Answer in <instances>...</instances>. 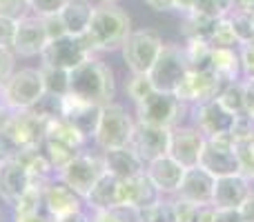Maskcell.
<instances>
[{"label": "cell", "instance_id": "54", "mask_svg": "<svg viewBox=\"0 0 254 222\" xmlns=\"http://www.w3.org/2000/svg\"><path fill=\"white\" fill-rule=\"evenodd\" d=\"M239 211H241V216H243V222H254V191L246 198V202L239 207Z\"/></svg>", "mask_w": 254, "mask_h": 222}, {"label": "cell", "instance_id": "47", "mask_svg": "<svg viewBox=\"0 0 254 222\" xmlns=\"http://www.w3.org/2000/svg\"><path fill=\"white\" fill-rule=\"evenodd\" d=\"M198 207H201V205H194V202H188V200H181V198H176V200H174L176 222H196V218H198Z\"/></svg>", "mask_w": 254, "mask_h": 222}, {"label": "cell", "instance_id": "36", "mask_svg": "<svg viewBox=\"0 0 254 222\" xmlns=\"http://www.w3.org/2000/svg\"><path fill=\"white\" fill-rule=\"evenodd\" d=\"M183 51H185V58H188L190 69H210L212 47L207 43H203V40H188Z\"/></svg>", "mask_w": 254, "mask_h": 222}, {"label": "cell", "instance_id": "45", "mask_svg": "<svg viewBox=\"0 0 254 222\" xmlns=\"http://www.w3.org/2000/svg\"><path fill=\"white\" fill-rule=\"evenodd\" d=\"M16 27H18V20L7 18V16H0V49H11L13 51Z\"/></svg>", "mask_w": 254, "mask_h": 222}, {"label": "cell", "instance_id": "2", "mask_svg": "<svg viewBox=\"0 0 254 222\" xmlns=\"http://www.w3.org/2000/svg\"><path fill=\"white\" fill-rule=\"evenodd\" d=\"M129 34L131 20L116 2H101L98 7H94L92 20H89V27L85 31L94 51L121 49Z\"/></svg>", "mask_w": 254, "mask_h": 222}, {"label": "cell", "instance_id": "61", "mask_svg": "<svg viewBox=\"0 0 254 222\" xmlns=\"http://www.w3.org/2000/svg\"><path fill=\"white\" fill-rule=\"evenodd\" d=\"M98 2H119V0H98Z\"/></svg>", "mask_w": 254, "mask_h": 222}, {"label": "cell", "instance_id": "10", "mask_svg": "<svg viewBox=\"0 0 254 222\" xmlns=\"http://www.w3.org/2000/svg\"><path fill=\"white\" fill-rule=\"evenodd\" d=\"M4 98H7L9 109H31L36 102L43 98L45 85L40 69H20L13 71L9 80L2 85Z\"/></svg>", "mask_w": 254, "mask_h": 222}, {"label": "cell", "instance_id": "37", "mask_svg": "<svg viewBox=\"0 0 254 222\" xmlns=\"http://www.w3.org/2000/svg\"><path fill=\"white\" fill-rule=\"evenodd\" d=\"M234 9V0H194L192 11L207 18H228Z\"/></svg>", "mask_w": 254, "mask_h": 222}, {"label": "cell", "instance_id": "57", "mask_svg": "<svg viewBox=\"0 0 254 222\" xmlns=\"http://www.w3.org/2000/svg\"><path fill=\"white\" fill-rule=\"evenodd\" d=\"M154 11H172V0H145Z\"/></svg>", "mask_w": 254, "mask_h": 222}, {"label": "cell", "instance_id": "16", "mask_svg": "<svg viewBox=\"0 0 254 222\" xmlns=\"http://www.w3.org/2000/svg\"><path fill=\"white\" fill-rule=\"evenodd\" d=\"M31 184H38V182H34L29 169L18 158L0 162V198L7 205H11V207L16 205L20 200V196Z\"/></svg>", "mask_w": 254, "mask_h": 222}, {"label": "cell", "instance_id": "8", "mask_svg": "<svg viewBox=\"0 0 254 222\" xmlns=\"http://www.w3.org/2000/svg\"><path fill=\"white\" fill-rule=\"evenodd\" d=\"M198 167L210 171L214 178L230 176V174H241V165H239V156H237V144H234L232 135L225 133V135L205 138L201 158H198Z\"/></svg>", "mask_w": 254, "mask_h": 222}, {"label": "cell", "instance_id": "24", "mask_svg": "<svg viewBox=\"0 0 254 222\" xmlns=\"http://www.w3.org/2000/svg\"><path fill=\"white\" fill-rule=\"evenodd\" d=\"M89 209H112V207L123 205V180L112 174H105L85 196Z\"/></svg>", "mask_w": 254, "mask_h": 222}, {"label": "cell", "instance_id": "19", "mask_svg": "<svg viewBox=\"0 0 254 222\" xmlns=\"http://www.w3.org/2000/svg\"><path fill=\"white\" fill-rule=\"evenodd\" d=\"M214 182L216 178L205 171L203 167H190L185 169V176L181 180V187L176 189L174 196L181 200L194 202V205H212V196H214Z\"/></svg>", "mask_w": 254, "mask_h": 222}, {"label": "cell", "instance_id": "21", "mask_svg": "<svg viewBox=\"0 0 254 222\" xmlns=\"http://www.w3.org/2000/svg\"><path fill=\"white\" fill-rule=\"evenodd\" d=\"M63 118H67L85 138H89V135L94 138L98 118H101V107L89 100H83L74 93H67V96H63Z\"/></svg>", "mask_w": 254, "mask_h": 222}, {"label": "cell", "instance_id": "20", "mask_svg": "<svg viewBox=\"0 0 254 222\" xmlns=\"http://www.w3.org/2000/svg\"><path fill=\"white\" fill-rule=\"evenodd\" d=\"M250 182L252 180L246 178L243 174H230L216 178L212 205L216 209H239L246 202V198L252 193Z\"/></svg>", "mask_w": 254, "mask_h": 222}, {"label": "cell", "instance_id": "1", "mask_svg": "<svg viewBox=\"0 0 254 222\" xmlns=\"http://www.w3.org/2000/svg\"><path fill=\"white\" fill-rule=\"evenodd\" d=\"M69 93L98 107L110 105L116 96L114 71L103 60H96L94 56L87 58L69 71Z\"/></svg>", "mask_w": 254, "mask_h": 222}, {"label": "cell", "instance_id": "52", "mask_svg": "<svg viewBox=\"0 0 254 222\" xmlns=\"http://www.w3.org/2000/svg\"><path fill=\"white\" fill-rule=\"evenodd\" d=\"M243 100H246V113L254 120V78L243 80Z\"/></svg>", "mask_w": 254, "mask_h": 222}, {"label": "cell", "instance_id": "11", "mask_svg": "<svg viewBox=\"0 0 254 222\" xmlns=\"http://www.w3.org/2000/svg\"><path fill=\"white\" fill-rule=\"evenodd\" d=\"M47 118L38 116L34 109H16L9 111L4 116L2 127L13 135L22 149H34L45 144V135H47Z\"/></svg>", "mask_w": 254, "mask_h": 222}, {"label": "cell", "instance_id": "22", "mask_svg": "<svg viewBox=\"0 0 254 222\" xmlns=\"http://www.w3.org/2000/svg\"><path fill=\"white\" fill-rule=\"evenodd\" d=\"M43 198H45V207H47V211L54 216V218L71 214V211H80V207H83V198H80L71 187H67L61 178L58 180L54 178L45 184Z\"/></svg>", "mask_w": 254, "mask_h": 222}, {"label": "cell", "instance_id": "3", "mask_svg": "<svg viewBox=\"0 0 254 222\" xmlns=\"http://www.w3.org/2000/svg\"><path fill=\"white\" fill-rule=\"evenodd\" d=\"M185 113H188V105L185 102H181L174 93L156 91V89L145 100H140L136 105L138 122L154 125V127H165V129L179 127L181 120L185 118Z\"/></svg>", "mask_w": 254, "mask_h": 222}, {"label": "cell", "instance_id": "49", "mask_svg": "<svg viewBox=\"0 0 254 222\" xmlns=\"http://www.w3.org/2000/svg\"><path fill=\"white\" fill-rule=\"evenodd\" d=\"M13 62H16V53L11 49H0V85L9 80L13 74Z\"/></svg>", "mask_w": 254, "mask_h": 222}, {"label": "cell", "instance_id": "4", "mask_svg": "<svg viewBox=\"0 0 254 222\" xmlns=\"http://www.w3.org/2000/svg\"><path fill=\"white\" fill-rule=\"evenodd\" d=\"M92 56H94V47L87 36L65 34L61 38L49 40L47 47L40 53V60H43L45 67H58V69L71 71L74 67H78L80 62H85Z\"/></svg>", "mask_w": 254, "mask_h": 222}, {"label": "cell", "instance_id": "30", "mask_svg": "<svg viewBox=\"0 0 254 222\" xmlns=\"http://www.w3.org/2000/svg\"><path fill=\"white\" fill-rule=\"evenodd\" d=\"M214 25H216V18H207L196 11H190L185 13L183 36L188 40H203V43H207L212 31H214Z\"/></svg>", "mask_w": 254, "mask_h": 222}, {"label": "cell", "instance_id": "25", "mask_svg": "<svg viewBox=\"0 0 254 222\" xmlns=\"http://www.w3.org/2000/svg\"><path fill=\"white\" fill-rule=\"evenodd\" d=\"M161 193L156 191V187L152 184V180L147 178V174L134 176V178L123 180V205L131 207H147L154 200H158Z\"/></svg>", "mask_w": 254, "mask_h": 222}, {"label": "cell", "instance_id": "50", "mask_svg": "<svg viewBox=\"0 0 254 222\" xmlns=\"http://www.w3.org/2000/svg\"><path fill=\"white\" fill-rule=\"evenodd\" d=\"M16 222H56V218L47 211V207H40L27 214H16Z\"/></svg>", "mask_w": 254, "mask_h": 222}, {"label": "cell", "instance_id": "9", "mask_svg": "<svg viewBox=\"0 0 254 222\" xmlns=\"http://www.w3.org/2000/svg\"><path fill=\"white\" fill-rule=\"evenodd\" d=\"M188 58H185L183 47H174V44H165L161 51V56L156 58V62L149 69V80H152L156 91L174 93L176 87L181 85V80L188 74Z\"/></svg>", "mask_w": 254, "mask_h": 222}, {"label": "cell", "instance_id": "43", "mask_svg": "<svg viewBox=\"0 0 254 222\" xmlns=\"http://www.w3.org/2000/svg\"><path fill=\"white\" fill-rule=\"evenodd\" d=\"M2 122H4V118H0V162H2V160H11V158H18V153L22 151V147L16 142V140H13V135L4 129Z\"/></svg>", "mask_w": 254, "mask_h": 222}, {"label": "cell", "instance_id": "42", "mask_svg": "<svg viewBox=\"0 0 254 222\" xmlns=\"http://www.w3.org/2000/svg\"><path fill=\"white\" fill-rule=\"evenodd\" d=\"M230 135H232L234 142L254 138V120L248 116L246 111L239 113V116L234 118V125H232V129H230Z\"/></svg>", "mask_w": 254, "mask_h": 222}, {"label": "cell", "instance_id": "32", "mask_svg": "<svg viewBox=\"0 0 254 222\" xmlns=\"http://www.w3.org/2000/svg\"><path fill=\"white\" fill-rule=\"evenodd\" d=\"M140 222H176L174 216V200H154L152 205L140 207Z\"/></svg>", "mask_w": 254, "mask_h": 222}, {"label": "cell", "instance_id": "33", "mask_svg": "<svg viewBox=\"0 0 254 222\" xmlns=\"http://www.w3.org/2000/svg\"><path fill=\"white\" fill-rule=\"evenodd\" d=\"M230 25H232L234 34L239 38V44L252 43L254 40V11H246V9H232L228 16Z\"/></svg>", "mask_w": 254, "mask_h": 222}, {"label": "cell", "instance_id": "23", "mask_svg": "<svg viewBox=\"0 0 254 222\" xmlns=\"http://www.w3.org/2000/svg\"><path fill=\"white\" fill-rule=\"evenodd\" d=\"M103 160H105L107 174L116 176L121 180L134 178V176L145 174V162L134 149L127 147H114V149H103Z\"/></svg>", "mask_w": 254, "mask_h": 222}, {"label": "cell", "instance_id": "35", "mask_svg": "<svg viewBox=\"0 0 254 222\" xmlns=\"http://www.w3.org/2000/svg\"><path fill=\"white\" fill-rule=\"evenodd\" d=\"M92 222H140V211H138V207H131V205L98 209V211H94Z\"/></svg>", "mask_w": 254, "mask_h": 222}, {"label": "cell", "instance_id": "5", "mask_svg": "<svg viewBox=\"0 0 254 222\" xmlns=\"http://www.w3.org/2000/svg\"><path fill=\"white\" fill-rule=\"evenodd\" d=\"M136 122L121 105H110L101 107V118H98V127L94 140L101 149H114V147H127L134 133Z\"/></svg>", "mask_w": 254, "mask_h": 222}, {"label": "cell", "instance_id": "28", "mask_svg": "<svg viewBox=\"0 0 254 222\" xmlns=\"http://www.w3.org/2000/svg\"><path fill=\"white\" fill-rule=\"evenodd\" d=\"M18 160L29 169L34 182H38V184H47L49 180H54V176H56V169H54V165L49 162L47 153H40V147L22 149V151L18 153Z\"/></svg>", "mask_w": 254, "mask_h": 222}, {"label": "cell", "instance_id": "26", "mask_svg": "<svg viewBox=\"0 0 254 222\" xmlns=\"http://www.w3.org/2000/svg\"><path fill=\"white\" fill-rule=\"evenodd\" d=\"M94 7L89 0H69L65 7L61 9V20L65 25V31L71 36H83L92 20Z\"/></svg>", "mask_w": 254, "mask_h": 222}, {"label": "cell", "instance_id": "34", "mask_svg": "<svg viewBox=\"0 0 254 222\" xmlns=\"http://www.w3.org/2000/svg\"><path fill=\"white\" fill-rule=\"evenodd\" d=\"M216 100L225 107L230 113L239 116L246 111V100H243V83L234 80V83H225V87L221 89V93L216 96Z\"/></svg>", "mask_w": 254, "mask_h": 222}, {"label": "cell", "instance_id": "6", "mask_svg": "<svg viewBox=\"0 0 254 222\" xmlns=\"http://www.w3.org/2000/svg\"><path fill=\"white\" fill-rule=\"evenodd\" d=\"M163 40L156 31L152 29H138L131 31L123 43L121 51H123L125 65L129 67L131 74H149L152 65L163 51Z\"/></svg>", "mask_w": 254, "mask_h": 222}, {"label": "cell", "instance_id": "48", "mask_svg": "<svg viewBox=\"0 0 254 222\" xmlns=\"http://www.w3.org/2000/svg\"><path fill=\"white\" fill-rule=\"evenodd\" d=\"M239 58H241V74L246 78H254V40L241 44Z\"/></svg>", "mask_w": 254, "mask_h": 222}, {"label": "cell", "instance_id": "53", "mask_svg": "<svg viewBox=\"0 0 254 222\" xmlns=\"http://www.w3.org/2000/svg\"><path fill=\"white\" fill-rule=\"evenodd\" d=\"M214 222H243V216L239 209H216Z\"/></svg>", "mask_w": 254, "mask_h": 222}, {"label": "cell", "instance_id": "12", "mask_svg": "<svg viewBox=\"0 0 254 222\" xmlns=\"http://www.w3.org/2000/svg\"><path fill=\"white\" fill-rule=\"evenodd\" d=\"M225 83L212 69H188L174 96L185 105H201L221 93Z\"/></svg>", "mask_w": 254, "mask_h": 222}, {"label": "cell", "instance_id": "40", "mask_svg": "<svg viewBox=\"0 0 254 222\" xmlns=\"http://www.w3.org/2000/svg\"><path fill=\"white\" fill-rule=\"evenodd\" d=\"M152 91H154V85L147 74H131V78L127 80V96H129L136 105H138L140 100H145Z\"/></svg>", "mask_w": 254, "mask_h": 222}, {"label": "cell", "instance_id": "62", "mask_svg": "<svg viewBox=\"0 0 254 222\" xmlns=\"http://www.w3.org/2000/svg\"><path fill=\"white\" fill-rule=\"evenodd\" d=\"M0 222H2V214H0Z\"/></svg>", "mask_w": 254, "mask_h": 222}, {"label": "cell", "instance_id": "60", "mask_svg": "<svg viewBox=\"0 0 254 222\" xmlns=\"http://www.w3.org/2000/svg\"><path fill=\"white\" fill-rule=\"evenodd\" d=\"M234 9H246V11H254V0H234Z\"/></svg>", "mask_w": 254, "mask_h": 222}, {"label": "cell", "instance_id": "58", "mask_svg": "<svg viewBox=\"0 0 254 222\" xmlns=\"http://www.w3.org/2000/svg\"><path fill=\"white\" fill-rule=\"evenodd\" d=\"M192 7H194V0H172V9H176V11L190 13Z\"/></svg>", "mask_w": 254, "mask_h": 222}, {"label": "cell", "instance_id": "14", "mask_svg": "<svg viewBox=\"0 0 254 222\" xmlns=\"http://www.w3.org/2000/svg\"><path fill=\"white\" fill-rule=\"evenodd\" d=\"M203 144H205V135L196 129V127H174L170 131V153L176 162L190 169V167L198 165V158H201Z\"/></svg>", "mask_w": 254, "mask_h": 222}, {"label": "cell", "instance_id": "59", "mask_svg": "<svg viewBox=\"0 0 254 222\" xmlns=\"http://www.w3.org/2000/svg\"><path fill=\"white\" fill-rule=\"evenodd\" d=\"M7 111H11V109H9V105H7V98H4V89H2V85H0V118L7 116Z\"/></svg>", "mask_w": 254, "mask_h": 222}, {"label": "cell", "instance_id": "18", "mask_svg": "<svg viewBox=\"0 0 254 222\" xmlns=\"http://www.w3.org/2000/svg\"><path fill=\"white\" fill-rule=\"evenodd\" d=\"M145 174H147V178L152 180V184L156 187V191L161 196H174L185 176V167L181 162H176L170 153H165L161 158L149 160L145 165Z\"/></svg>", "mask_w": 254, "mask_h": 222}, {"label": "cell", "instance_id": "39", "mask_svg": "<svg viewBox=\"0 0 254 222\" xmlns=\"http://www.w3.org/2000/svg\"><path fill=\"white\" fill-rule=\"evenodd\" d=\"M45 149H47V158L54 165L56 174H61V169H65L67 162L78 153V149H71V147H67V144H61V142H56V140H47V138H45Z\"/></svg>", "mask_w": 254, "mask_h": 222}, {"label": "cell", "instance_id": "13", "mask_svg": "<svg viewBox=\"0 0 254 222\" xmlns=\"http://www.w3.org/2000/svg\"><path fill=\"white\" fill-rule=\"evenodd\" d=\"M49 43V34L45 27L43 16H25L18 20L16 40H13V53L16 56H40Z\"/></svg>", "mask_w": 254, "mask_h": 222}, {"label": "cell", "instance_id": "44", "mask_svg": "<svg viewBox=\"0 0 254 222\" xmlns=\"http://www.w3.org/2000/svg\"><path fill=\"white\" fill-rule=\"evenodd\" d=\"M29 11V0H0V16L20 20Z\"/></svg>", "mask_w": 254, "mask_h": 222}, {"label": "cell", "instance_id": "7", "mask_svg": "<svg viewBox=\"0 0 254 222\" xmlns=\"http://www.w3.org/2000/svg\"><path fill=\"white\" fill-rule=\"evenodd\" d=\"M105 174H107V169H105V160H103V156L78 151L65 165V169H61L58 178H61L67 187L74 189V191L85 200V196L89 193V189H92Z\"/></svg>", "mask_w": 254, "mask_h": 222}, {"label": "cell", "instance_id": "17", "mask_svg": "<svg viewBox=\"0 0 254 222\" xmlns=\"http://www.w3.org/2000/svg\"><path fill=\"white\" fill-rule=\"evenodd\" d=\"M234 118L237 116L230 113L216 98H212V100H207V102H201V105H196V109H194V125H196V129L201 131L205 138L230 133V129H232V125H234Z\"/></svg>", "mask_w": 254, "mask_h": 222}, {"label": "cell", "instance_id": "56", "mask_svg": "<svg viewBox=\"0 0 254 222\" xmlns=\"http://www.w3.org/2000/svg\"><path fill=\"white\" fill-rule=\"evenodd\" d=\"M56 222H92V218H87L83 211H71V214L58 216Z\"/></svg>", "mask_w": 254, "mask_h": 222}, {"label": "cell", "instance_id": "38", "mask_svg": "<svg viewBox=\"0 0 254 222\" xmlns=\"http://www.w3.org/2000/svg\"><path fill=\"white\" fill-rule=\"evenodd\" d=\"M207 44H210L212 49H216V47H237L239 44V38H237V34H234V29H232V25H230L228 18H219V20H216L214 31H212Z\"/></svg>", "mask_w": 254, "mask_h": 222}, {"label": "cell", "instance_id": "51", "mask_svg": "<svg viewBox=\"0 0 254 222\" xmlns=\"http://www.w3.org/2000/svg\"><path fill=\"white\" fill-rule=\"evenodd\" d=\"M45 18V27H47V34H49V40L54 38H61V36H65V25H63L61 16L58 13H54V16H43Z\"/></svg>", "mask_w": 254, "mask_h": 222}, {"label": "cell", "instance_id": "41", "mask_svg": "<svg viewBox=\"0 0 254 222\" xmlns=\"http://www.w3.org/2000/svg\"><path fill=\"white\" fill-rule=\"evenodd\" d=\"M237 144V156H239V165H241V174L246 178L254 180V138L250 140H241Z\"/></svg>", "mask_w": 254, "mask_h": 222}, {"label": "cell", "instance_id": "46", "mask_svg": "<svg viewBox=\"0 0 254 222\" xmlns=\"http://www.w3.org/2000/svg\"><path fill=\"white\" fill-rule=\"evenodd\" d=\"M69 0H29V9L36 16H54V13H61V9Z\"/></svg>", "mask_w": 254, "mask_h": 222}, {"label": "cell", "instance_id": "15", "mask_svg": "<svg viewBox=\"0 0 254 222\" xmlns=\"http://www.w3.org/2000/svg\"><path fill=\"white\" fill-rule=\"evenodd\" d=\"M170 131L165 127H154L145 125V122H136L134 133H131L129 147L143 158V162L147 165L154 158H161L170 149Z\"/></svg>", "mask_w": 254, "mask_h": 222}, {"label": "cell", "instance_id": "27", "mask_svg": "<svg viewBox=\"0 0 254 222\" xmlns=\"http://www.w3.org/2000/svg\"><path fill=\"white\" fill-rule=\"evenodd\" d=\"M210 69L219 76L223 83H234L241 78V58L234 51V47H216L212 49Z\"/></svg>", "mask_w": 254, "mask_h": 222}, {"label": "cell", "instance_id": "29", "mask_svg": "<svg viewBox=\"0 0 254 222\" xmlns=\"http://www.w3.org/2000/svg\"><path fill=\"white\" fill-rule=\"evenodd\" d=\"M45 138L56 140V142L67 144V147H71V149H80L85 142V135L63 116H58V118H54V120L47 122V135H45Z\"/></svg>", "mask_w": 254, "mask_h": 222}, {"label": "cell", "instance_id": "55", "mask_svg": "<svg viewBox=\"0 0 254 222\" xmlns=\"http://www.w3.org/2000/svg\"><path fill=\"white\" fill-rule=\"evenodd\" d=\"M214 214H216V207L214 205H201V207H198L196 222H214Z\"/></svg>", "mask_w": 254, "mask_h": 222}, {"label": "cell", "instance_id": "31", "mask_svg": "<svg viewBox=\"0 0 254 222\" xmlns=\"http://www.w3.org/2000/svg\"><path fill=\"white\" fill-rule=\"evenodd\" d=\"M40 76H43L45 93L52 96H67L69 93V71L58 69V67H40Z\"/></svg>", "mask_w": 254, "mask_h": 222}]
</instances>
